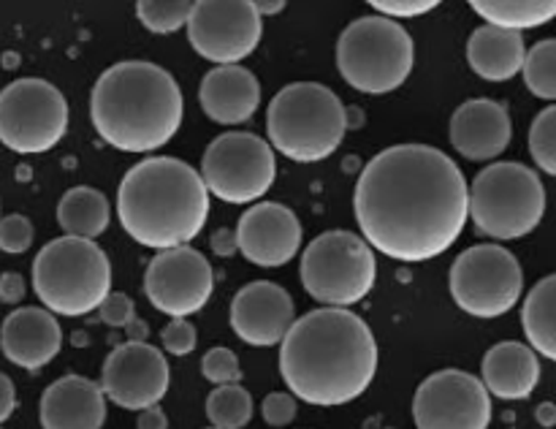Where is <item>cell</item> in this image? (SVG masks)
Listing matches in <instances>:
<instances>
[{"instance_id": "obj_1", "label": "cell", "mask_w": 556, "mask_h": 429, "mask_svg": "<svg viewBox=\"0 0 556 429\" xmlns=\"http://www.w3.org/2000/svg\"><path fill=\"white\" fill-rule=\"evenodd\" d=\"M470 185L443 150L394 144L364 166L353 193L364 242L405 264L438 258L462 237Z\"/></svg>"}, {"instance_id": "obj_2", "label": "cell", "mask_w": 556, "mask_h": 429, "mask_svg": "<svg viewBox=\"0 0 556 429\" xmlns=\"http://www.w3.org/2000/svg\"><path fill=\"white\" fill-rule=\"evenodd\" d=\"M280 373L288 391L307 405H348L375 380L378 342L362 315L313 310L293 320L280 342Z\"/></svg>"}, {"instance_id": "obj_3", "label": "cell", "mask_w": 556, "mask_h": 429, "mask_svg": "<svg viewBox=\"0 0 556 429\" xmlns=\"http://www.w3.org/2000/svg\"><path fill=\"white\" fill-rule=\"evenodd\" d=\"M182 90L166 68L125 60L98 76L90 117L98 136L119 152H152L174 139L182 125Z\"/></svg>"}, {"instance_id": "obj_4", "label": "cell", "mask_w": 556, "mask_h": 429, "mask_svg": "<svg viewBox=\"0 0 556 429\" xmlns=\"http://www.w3.org/2000/svg\"><path fill=\"white\" fill-rule=\"evenodd\" d=\"M206 215L204 179L179 157H147L125 172L117 188L119 226L144 248H185L199 237Z\"/></svg>"}, {"instance_id": "obj_5", "label": "cell", "mask_w": 556, "mask_h": 429, "mask_svg": "<svg viewBox=\"0 0 556 429\" xmlns=\"http://www.w3.org/2000/svg\"><path fill=\"white\" fill-rule=\"evenodd\" d=\"M269 147L296 163L326 161L348 134V109L331 87L293 81L266 109Z\"/></svg>"}, {"instance_id": "obj_6", "label": "cell", "mask_w": 556, "mask_h": 429, "mask_svg": "<svg viewBox=\"0 0 556 429\" xmlns=\"http://www.w3.org/2000/svg\"><path fill=\"white\" fill-rule=\"evenodd\" d=\"M33 288L43 310L79 318L112 293V261L90 239L58 237L33 258Z\"/></svg>"}, {"instance_id": "obj_7", "label": "cell", "mask_w": 556, "mask_h": 429, "mask_svg": "<svg viewBox=\"0 0 556 429\" xmlns=\"http://www.w3.org/2000/svg\"><path fill=\"white\" fill-rule=\"evenodd\" d=\"M416 65V43L394 20L372 14L353 20L337 38V71L367 96H386L407 81Z\"/></svg>"}, {"instance_id": "obj_8", "label": "cell", "mask_w": 556, "mask_h": 429, "mask_svg": "<svg viewBox=\"0 0 556 429\" xmlns=\"http://www.w3.org/2000/svg\"><path fill=\"white\" fill-rule=\"evenodd\" d=\"M546 212V188L535 168L516 161L492 163L470 185L467 215L478 234L492 239H521L535 231Z\"/></svg>"}, {"instance_id": "obj_9", "label": "cell", "mask_w": 556, "mask_h": 429, "mask_svg": "<svg viewBox=\"0 0 556 429\" xmlns=\"http://www.w3.org/2000/svg\"><path fill=\"white\" fill-rule=\"evenodd\" d=\"M378 261L362 234L331 228L302 253V286L324 307L348 310L375 286Z\"/></svg>"}, {"instance_id": "obj_10", "label": "cell", "mask_w": 556, "mask_h": 429, "mask_svg": "<svg viewBox=\"0 0 556 429\" xmlns=\"http://www.w3.org/2000/svg\"><path fill=\"white\" fill-rule=\"evenodd\" d=\"M199 174L206 193L226 204H255L275 185V150L261 136L231 130L206 147Z\"/></svg>"}, {"instance_id": "obj_11", "label": "cell", "mask_w": 556, "mask_h": 429, "mask_svg": "<svg viewBox=\"0 0 556 429\" xmlns=\"http://www.w3.org/2000/svg\"><path fill=\"white\" fill-rule=\"evenodd\" d=\"M448 288L454 302L472 318H500L521 299L525 272L510 250L500 244H472L456 255Z\"/></svg>"}, {"instance_id": "obj_12", "label": "cell", "mask_w": 556, "mask_h": 429, "mask_svg": "<svg viewBox=\"0 0 556 429\" xmlns=\"http://www.w3.org/2000/svg\"><path fill=\"white\" fill-rule=\"evenodd\" d=\"M68 130V101L47 79H16L0 90V141L22 155L60 144Z\"/></svg>"}, {"instance_id": "obj_13", "label": "cell", "mask_w": 556, "mask_h": 429, "mask_svg": "<svg viewBox=\"0 0 556 429\" xmlns=\"http://www.w3.org/2000/svg\"><path fill=\"white\" fill-rule=\"evenodd\" d=\"M264 22L250 0H199L188 20L195 54L215 65H239L258 49Z\"/></svg>"}, {"instance_id": "obj_14", "label": "cell", "mask_w": 556, "mask_h": 429, "mask_svg": "<svg viewBox=\"0 0 556 429\" xmlns=\"http://www.w3.org/2000/svg\"><path fill=\"white\" fill-rule=\"evenodd\" d=\"M413 418L418 429H486L492 424V394L465 369H440L418 386Z\"/></svg>"}, {"instance_id": "obj_15", "label": "cell", "mask_w": 556, "mask_h": 429, "mask_svg": "<svg viewBox=\"0 0 556 429\" xmlns=\"http://www.w3.org/2000/svg\"><path fill=\"white\" fill-rule=\"evenodd\" d=\"M215 291V272L204 253L185 248H172L155 253L147 264L144 293L152 307L172 318H188L210 302Z\"/></svg>"}, {"instance_id": "obj_16", "label": "cell", "mask_w": 556, "mask_h": 429, "mask_svg": "<svg viewBox=\"0 0 556 429\" xmlns=\"http://www.w3.org/2000/svg\"><path fill=\"white\" fill-rule=\"evenodd\" d=\"M172 369L166 356L150 342H123L109 353L101 369V391L123 411H144L166 396Z\"/></svg>"}, {"instance_id": "obj_17", "label": "cell", "mask_w": 556, "mask_h": 429, "mask_svg": "<svg viewBox=\"0 0 556 429\" xmlns=\"http://www.w3.org/2000/svg\"><path fill=\"white\" fill-rule=\"evenodd\" d=\"M304 228L296 212L277 201H261L244 210L237 226L239 253L255 266L275 269L296 258Z\"/></svg>"}, {"instance_id": "obj_18", "label": "cell", "mask_w": 556, "mask_h": 429, "mask_svg": "<svg viewBox=\"0 0 556 429\" xmlns=\"http://www.w3.org/2000/svg\"><path fill=\"white\" fill-rule=\"evenodd\" d=\"M231 329L248 345L271 348L286 340L296 320L291 293L271 280H255L239 288L231 302Z\"/></svg>"}, {"instance_id": "obj_19", "label": "cell", "mask_w": 556, "mask_h": 429, "mask_svg": "<svg viewBox=\"0 0 556 429\" xmlns=\"http://www.w3.org/2000/svg\"><path fill=\"white\" fill-rule=\"evenodd\" d=\"M454 150L467 161H494L508 150L514 123L508 109L492 98H472L454 112L448 125Z\"/></svg>"}, {"instance_id": "obj_20", "label": "cell", "mask_w": 556, "mask_h": 429, "mask_svg": "<svg viewBox=\"0 0 556 429\" xmlns=\"http://www.w3.org/2000/svg\"><path fill=\"white\" fill-rule=\"evenodd\" d=\"M63 348L60 320L43 307H20L0 326V351L22 369H41Z\"/></svg>"}, {"instance_id": "obj_21", "label": "cell", "mask_w": 556, "mask_h": 429, "mask_svg": "<svg viewBox=\"0 0 556 429\" xmlns=\"http://www.w3.org/2000/svg\"><path fill=\"white\" fill-rule=\"evenodd\" d=\"M106 396L85 375H63L47 386L38 405L43 429H101L106 424Z\"/></svg>"}, {"instance_id": "obj_22", "label": "cell", "mask_w": 556, "mask_h": 429, "mask_svg": "<svg viewBox=\"0 0 556 429\" xmlns=\"http://www.w3.org/2000/svg\"><path fill=\"white\" fill-rule=\"evenodd\" d=\"M199 101L212 123L242 125L258 112L261 81L244 65H215L201 79Z\"/></svg>"}, {"instance_id": "obj_23", "label": "cell", "mask_w": 556, "mask_h": 429, "mask_svg": "<svg viewBox=\"0 0 556 429\" xmlns=\"http://www.w3.org/2000/svg\"><path fill=\"white\" fill-rule=\"evenodd\" d=\"M481 383L500 400H527L541 380L538 353L525 342H497L481 362Z\"/></svg>"}, {"instance_id": "obj_24", "label": "cell", "mask_w": 556, "mask_h": 429, "mask_svg": "<svg viewBox=\"0 0 556 429\" xmlns=\"http://www.w3.org/2000/svg\"><path fill=\"white\" fill-rule=\"evenodd\" d=\"M525 58L527 47L521 33L481 25L472 30L470 41H467V63L486 81L514 79L516 74H521Z\"/></svg>"}, {"instance_id": "obj_25", "label": "cell", "mask_w": 556, "mask_h": 429, "mask_svg": "<svg viewBox=\"0 0 556 429\" xmlns=\"http://www.w3.org/2000/svg\"><path fill=\"white\" fill-rule=\"evenodd\" d=\"M109 220H112L109 199L98 188H90V185L65 190L58 204V223L65 237L96 242V237H101L109 228Z\"/></svg>"}, {"instance_id": "obj_26", "label": "cell", "mask_w": 556, "mask_h": 429, "mask_svg": "<svg viewBox=\"0 0 556 429\" xmlns=\"http://www.w3.org/2000/svg\"><path fill=\"white\" fill-rule=\"evenodd\" d=\"M521 326L532 351L556 362V275L543 277L527 293L521 307Z\"/></svg>"}, {"instance_id": "obj_27", "label": "cell", "mask_w": 556, "mask_h": 429, "mask_svg": "<svg viewBox=\"0 0 556 429\" xmlns=\"http://www.w3.org/2000/svg\"><path fill=\"white\" fill-rule=\"evenodd\" d=\"M472 11L500 30L521 33L556 16V0H472Z\"/></svg>"}, {"instance_id": "obj_28", "label": "cell", "mask_w": 556, "mask_h": 429, "mask_svg": "<svg viewBox=\"0 0 556 429\" xmlns=\"http://www.w3.org/2000/svg\"><path fill=\"white\" fill-rule=\"evenodd\" d=\"M206 418L217 429H244L253 418V396L244 386H217L206 396Z\"/></svg>"}, {"instance_id": "obj_29", "label": "cell", "mask_w": 556, "mask_h": 429, "mask_svg": "<svg viewBox=\"0 0 556 429\" xmlns=\"http://www.w3.org/2000/svg\"><path fill=\"white\" fill-rule=\"evenodd\" d=\"M521 74H525V85L532 96L543 98V101H556V38L538 41L527 52Z\"/></svg>"}, {"instance_id": "obj_30", "label": "cell", "mask_w": 556, "mask_h": 429, "mask_svg": "<svg viewBox=\"0 0 556 429\" xmlns=\"http://www.w3.org/2000/svg\"><path fill=\"white\" fill-rule=\"evenodd\" d=\"M190 14H193V3L188 0H139L136 3L139 22L157 36L177 33L179 27L188 25Z\"/></svg>"}, {"instance_id": "obj_31", "label": "cell", "mask_w": 556, "mask_h": 429, "mask_svg": "<svg viewBox=\"0 0 556 429\" xmlns=\"http://www.w3.org/2000/svg\"><path fill=\"white\" fill-rule=\"evenodd\" d=\"M530 155L541 172L556 177V103L532 119Z\"/></svg>"}, {"instance_id": "obj_32", "label": "cell", "mask_w": 556, "mask_h": 429, "mask_svg": "<svg viewBox=\"0 0 556 429\" xmlns=\"http://www.w3.org/2000/svg\"><path fill=\"white\" fill-rule=\"evenodd\" d=\"M201 375L215 386L242 383V364L231 348H212L201 358Z\"/></svg>"}, {"instance_id": "obj_33", "label": "cell", "mask_w": 556, "mask_h": 429, "mask_svg": "<svg viewBox=\"0 0 556 429\" xmlns=\"http://www.w3.org/2000/svg\"><path fill=\"white\" fill-rule=\"evenodd\" d=\"M33 244V223L25 215L0 217V250L9 255L27 253Z\"/></svg>"}, {"instance_id": "obj_34", "label": "cell", "mask_w": 556, "mask_h": 429, "mask_svg": "<svg viewBox=\"0 0 556 429\" xmlns=\"http://www.w3.org/2000/svg\"><path fill=\"white\" fill-rule=\"evenodd\" d=\"M261 413H264V421L269 427H291L296 421L299 400L291 391H271L261 402Z\"/></svg>"}, {"instance_id": "obj_35", "label": "cell", "mask_w": 556, "mask_h": 429, "mask_svg": "<svg viewBox=\"0 0 556 429\" xmlns=\"http://www.w3.org/2000/svg\"><path fill=\"white\" fill-rule=\"evenodd\" d=\"M161 342L172 356H188V353H193L199 335L188 318H172L161 329Z\"/></svg>"}, {"instance_id": "obj_36", "label": "cell", "mask_w": 556, "mask_h": 429, "mask_svg": "<svg viewBox=\"0 0 556 429\" xmlns=\"http://www.w3.org/2000/svg\"><path fill=\"white\" fill-rule=\"evenodd\" d=\"M98 315H101V320L106 326L119 329V326H130L136 320V304L134 299L125 296V293L112 291L106 299H103L101 307H98Z\"/></svg>"}, {"instance_id": "obj_37", "label": "cell", "mask_w": 556, "mask_h": 429, "mask_svg": "<svg viewBox=\"0 0 556 429\" xmlns=\"http://www.w3.org/2000/svg\"><path fill=\"white\" fill-rule=\"evenodd\" d=\"M372 9L380 11V16H386V20H391V16L410 20V16H421L438 9V0H372Z\"/></svg>"}, {"instance_id": "obj_38", "label": "cell", "mask_w": 556, "mask_h": 429, "mask_svg": "<svg viewBox=\"0 0 556 429\" xmlns=\"http://www.w3.org/2000/svg\"><path fill=\"white\" fill-rule=\"evenodd\" d=\"M25 280H22L20 272H3L0 275V302L3 304H20L25 299Z\"/></svg>"}, {"instance_id": "obj_39", "label": "cell", "mask_w": 556, "mask_h": 429, "mask_svg": "<svg viewBox=\"0 0 556 429\" xmlns=\"http://www.w3.org/2000/svg\"><path fill=\"white\" fill-rule=\"evenodd\" d=\"M210 244H212V250H215L217 255H223V258H228V255L239 253L237 231H233V228H217V231L212 234Z\"/></svg>"}, {"instance_id": "obj_40", "label": "cell", "mask_w": 556, "mask_h": 429, "mask_svg": "<svg viewBox=\"0 0 556 429\" xmlns=\"http://www.w3.org/2000/svg\"><path fill=\"white\" fill-rule=\"evenodd\" d=\"M14 407H16L14 380H11L5 373H0V424L9 421L11 413H14Z\"/></svg>"}, {"instance_id": "obj_41", "label": "cell", "mask_w": 556, "mask_h": 429, "mask_svg": "<svg viewBox=\"0 0 556 429\" xmlns=\"http://www.w3.org/2000/svg\"><path fill=\"white\" fill-rule=\"evenodd\" d=\"M136 429H168V418L163 413L161 405H152L139 411V418H136Z\"/></svg>"}, {"instance_id": "obj_42", "label": "cell", "mask_w": 556, "mask_h": 429, "mask_svg": "<svg viewBox=\"0 0 556 429\" xmlns=\"http://www.w3.org/2000/svg\"><path fill=\"white\" fill-rule=\"evenodd\" d=\"M282 9H286V3H282V0H258V3H255V11L261 14V20H264V16H271V14H280Z\"/></svg>"}, {"instance_id": "obj_43", "label": "cell", "mask_w": 556, "mask_h": 429, "mask_svg": "<svg viewBox=\"0 0 556 429\" xmlns=\"http://www.w3.org/2000/svg\"><path fill=\"white\" fill-rule=\"evenodd\" d=\"M538 421H541L543 427H554V421H556V407L552 405V402H543V405L538 407Z\"/></svg>"}, {"instance_id": "obj_44", "label": "cell", "mask_w": 556, "mask_h": 429, "mask_svg": "<svg viewBox=\"0 0 556 429\" xmlns=\"http://www.w3.org/2000/svg\"><path fill=\"white\" fill-rule=\"evenodd\" d=\"M206 429H217V427H206Z\"/></svg>"}, {"instance_id": "obj_45", "label": "cell", "mask_w": 556, "mask_h": 429, "mask_svg": "<svg viewBox=\"0 0 556 429\" xmlns=\"http://www.w3.org/2000/svg\"><path fill=\"white\" fill-rule=\"evenodd\" d=\"M0 429H3V427H0Z\"/></svg>"}]
</instances>
